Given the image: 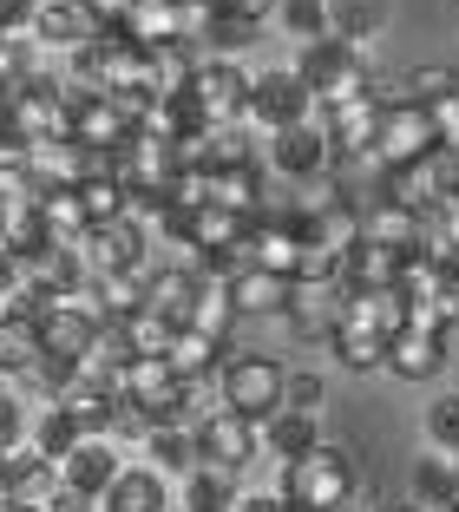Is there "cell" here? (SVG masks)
Returning a JSON list of instances; mask_svg holds the SVG:
<instances>
[{
    "instance_id": "4",
    "label": "cell",
    "mask_w": 459,
    "mask_h": 512,
    "mask_svg": "<svg viewBox=\"0 0 459 512\" xmlns=\"http://www.w3.org/2000/svg\"><path fill=\"white\" fill-rule=\"evenodd\" d=\"M217 388H223V407H237L243 421L263 427L269 414H282V394H289V368L269 362V355H237V362H223Z\"/></svg>"
},
{
    "instance_id": "41",
    "label": "cell",
    "mask_w": 459,
    "mask_h": 512,
    "mask_svg": "<svg viewBox=\"0 0 459 512\" xmlns=\"http://www.w3.org/2000/svg\"><path fill=\"white\" fill-rule=\"evenodd\" d=\"M243 40H256V20H243V14H210L204 20V46H223V53H230V46H243Z\"/></svg>"
},
{
    "instance_id": "12",
    "label": "cell",
    "mask_w": 459,
    "mask_h": 512,
    "mask_svg": "<svg viewBox=\"0 0 459 512\" xmlns=\"http://www.w3.org/2000/svg\"><path fill=\"white\" fill-rule=\"evenodd\" d=\"M125 467H132V460H125L119 440H79V447L60 460V480L73 486V493H86V499H105Z\"/></svg>"
},
{
    "instance_id": "26",
    "label": "cell",
    "mask_w": 459,
    "mask_h": 512,
    "mask_svg": "<svg viewBox=\"0 0 459 512\" xmlns=\"http://www.w3.org/2000/svg\"><path fill=\"white\" fill-rule=\"evenodd\" d=\"M164 362L178 368V381H210V375H223V342L217 335H197V329H178L171 335V348H164Z\"/></svg>"
},
{
    "instance_id": "15",
    "label": "cell",
    "mask_w": 459,
    "mask_h": 512,
    "mask_svg": "<svg viewBox=\"0 0 459 512\" xmlns=\"http://www.w3.org/2000/svg\"><path fill=\"white\" fill-rule=\"evenodd\" d=\"M99 20L79 7V0H53V7H33V40L40 46H60V53H86L99 40Z\"/></svg>"
},
{
    "instance_id": "1",
    "label": "cell",
    "mask_w": 459,
    "mask_h": 512,
    "mask_svg": "<svg viewBox=\"0 0 459 512\" xmlns=\"http://www.w3.org/2000/svg\"><path fill=\"white\" fill-rule=\"evenodd\" d=\"M289 506H302V512H335V506H348V499L361 493V473H355V453H341V447H309L302 460H289L282 467V486H276Z\"/></svg>"
},
{
    "instance_id": "44",
    "label": "cell",
    "mask_w": 459,
    "mask_h": 512,
    "mask_svg": "<svg viewBox=\"0 0 459 512\" xmlns=\"http://www.w3.org/2000/svg\"><path fill=\"white\" fill-rule=\"evenodd\" d=\"M14 493H20V453H0V512L14 506Z\"/></svg>"
},
{
    "instance_id": "5",
    "label": "cell",
    "mask_w": 459,
    "mask_h": 512,
    "mask_svg": "<svg viewBox=\"0 0 459 512\" xmlns=\"http://www.w3.org/2000/svg\"><path fill=\"white\" fill-rule=\"evenodd\" d=\"M315 112L322 106L309 99V86L296 79V66H276V73L250 79V112H243V125L263 132V138H276V132H289V125L315 119Z\"/></svg>"
},
{
    "instance_id": "46",
    "label": "cell",
    "mask_w": 459,
    "mask_h": 512,
    "mask_svg": "<svg viewBox=\"0 0 459 512\" xmlns=\"http://www.w3.org/2000/svg\"><path fill=\"white\" fill-rule=\"evenodd\" d=\"M230 512H289V499H282V493H243Z\"/></svg>"
},
{
    "instance_id": "3",
    "label": "cell",
    "mask_w": 459,
    "mask_h": 512,
    "mask_svg": "<svg viewBox=\"0 0 459 512\" xmlns=\"http://www.w3.org/2000/svg\"><path fill=\"white\" fill-rule=\"evenodd\" d=\"M73 86L86 92H145L151 86V53L125 40L119 27H105L86 53H73Z\"/></svg>"
},
{
    "instance_id": "28",
    "label": "cell",
    "mask_w": 459,
    "mask_h": 512,
    "mask_svg": "<svg viewBox=\"0 0 459 512\" xmlns=\"http://www.w3.org/2000/svg\"><path fill=\"white\" fill-rule=\"evenodd\" d=\"M237 296H230V283H217V276H204V289H197L191 316H184V329L197 335H217V342H230V329H237Z\"/></svg>"
},
{
    "instance_id": "31",
    "label": "cell",
    "mask_w": 459,
    "mask_h": 512,
    "mask_svg": "<svg viewBox=\"0 0 459 512\" xmlns=\"http://www.w3.org/2000/svg\"><path fill=\"white\" fill-rule=\"evenodd\" d=\"M361 237H374V243H387V250H420V217L414 211H400L394 197H381L374 211H361Z\"/></svg>"
},
{
    "instance_id": "54",
    "label": "cell",
    "mask_w": 459,
    "mask_h": 512,
    "mask_svg": "<svg viewBox=\"0 0 459 512\" xmlns=\"http://www.w3.org/2000/svg\"><path fill=\"white\" fill-rule=\"evenodd\" d=\"M453 512H459V506H453Z\"/></svg>"
},
{
    "instance_id": "38",
    "label": "cell",
    "mask_w": 459,
    "mask_h": 512,
    "mask_svg": "<svg viewBox=\"0 0 459 512\" xmlns=\"http://www.w3.org/2000/svg\"><path fill=\"white\" fill-rule=\"evenodd\" d=\"M27 407H20V394H14V375H0V453H20L27 447Z\"/></svg>"
},
{
    "instance_id": "20",
    "label": "cell",
    "mask_w": 459,
    "mask_h": 512,
    "mask_svg": "<svg viewBox=\"0 0 459 512\" xmlns=\"http://www.w3.org/2000/svg\"><path fill=\"white\" fill-rule=\"evenodd\" d=\"M407 506H414V512H453L459 506V460H453V453H427V460H414Z\"/></svg>"
},
{
    "instance_id": "37",
    "label": "cell",
    "mask_w": 459,
    "mask_h": 512,
    "mask_svg": "<svg viewBox=\"0 0 459 512\" xmlns=\"http://www.w3.org/2000/svg\"><path fill=\"white\" fill-rule=\"evenodd\" d=\"M79 197H86V217H92V224H112V217H125V184L112 178V171L86 178V184H79Z\"/></svg>"
},
{
    "instance_id": "27",
    "label": "cell",
    "mask_w": 459,
    "mask_h": 512,
    "mask_svg": "<svg viewBox=\"0 0 459 512\" xmlns=\"http://www.w3.org/2000/svg\"><path fill=\"white\" fill-rule=\"evenodd\" d=\"M230 296H237V316H282V309H289V296H296V276L243 270L237 283H230Z\"/></svg>"
},
{
    "instance_id": "10",
    "label": "cell",
    "mask_w": 459,
    "mask_h": 512,
    "mask_svg": "<svg viewBox=\"0 0 459 512\" xmlns=\"http://www.w3.org/2000/svg\"><path fill=\"white\" fill-rule=\"evenodd\" d=\"M73 256L86 263V276H105V270H145V224H138V217L92 224L86 237L73 243Z\"/></svg>"
},
{
    "instance_id": "48",
    "label": "cell",
    "mask_w": 459,
    "mask_h": 512,
    "mask_svg": "<svg viewBox=\"0 0 459 512\" xmlns=\"http://www.w3.org/2000/svg\"><path fill=\"white\" fill-rule=\"evenodd\" d=\"M0 375H14V342H7V329H0Z\"/></svg>"
},
{
    "instance_id": "29",
    "label": "cell",
    "mask_w": 459,
    "mask_h": 512,
    "mask_svg": "<svg viewBox=\"0 0 459 512\" xmlns=\"http://www.w3.org/2000/svg\"><path fill=\"white\" fill-rule=\"evenodd\" d=\"M40 224L53 243H79L92 230L86 217V197H79V184H60V191H40Z\"/></svg>"
},
{
    "instance_id": "23",
    "label": "cell",
    "mask_w": 459,
    "mask_h": 512,
    "mask_svg": "<svg viewBox=\"0 0 459 512\" xmlns=\"http://www.w3.org/2000/svg\"><path fill=\"white\" fill-rule=\"evenodd\" d=\"M322 414H296V407H282V414H269L263 421V453L269 460H282V467H289V460H302V453L309 447H322Z\"/></svg>"
},
{
    "instance_id": "45",
    "label": "cell",
    "mask_w": 459,
    "mask_h": 512,
    "mask_svg": "<svg viewBox=\"0 0 459 512\" xmlns=\"http://www.w3.org/2000/svg\"><path fill=\"white\" fill-rule=\"evenodd\" d=\"M282 0H223V14H243V20H256L263 27V14H276Z\"/></svg>"
},
{
    "instance_id": "42",
    "label": "cell",
    "mask_w": 459,
    "mask_h": 512,
    "mask_svg": "<svg viewBox=\"0 0 459 512\" xmlns=\"http://www.w3.org/2000/svg\"><path fill=\"white\" fill-rule=\"evenodd\" d=\"M322 375H309V368H302V375H289V394H282V407H296V414H322Z\"/></svg>"
},
{
    "instance_id": "36",
    "label": "cell",
    "mask_w": 459,
    "mask_h": 512,
    "mask_svg": "<svg viewBox=\"0 0 459 512\" xmlns=\"http://www.w3.org/2000/svg\"><path fill=\"white\" fill-rule=\"evenodd\" d=\"M171 335H178V322H164L158 309H132V316H125V342H132V355H164Z\"/></svg>"
},
{
    "instance_id": "9",
    "label": "cell",
    "mask_w": 459,
    "mask_h": 512,
    "mask_svg": "<svg viewBox=\"0 0 459 512\" xmlns=\"http://www.w3.org/2000/svg\"><path fill=\"white\" fill-rule=\"evenodd\" d=\"M191 106L204 112L210 132H223V125H243V112H250V73L230 60H204L191 79Z\"/></svg>"
},
{
    "instance_id": "50",
    "label": "cell",
    "mask_w": 459,
    "mask_h": 512,
    "mask_svg": "<svg viewBox=\"0 0 459 512\" xmlns=\"http://www.w3.org/2000/svg\"><path fill=\"white\" fill-rule=\"evenodd\" d=\"M335 512H361V499H348V506H335Z\"/></svg>"
},
{
    "instance_id": "2",
    "label": "cell",
    "mask_w": 459,
    "mask_h": 512,
    "mask_svg": "<svg viewBox=\"0 0 459 512\" xmlns=\"http://www.w3.org/2000/svg\"><path fill=\"white\" fill-rule=\"evenodd\" d=\"M296 79L309 86L315 106H348V99H361L368 92V53H361L355 40H341V33H322V40L302 46L296 60Z\"/></svg>"
},
{
    "instance_id": "16",
    "label": "cell",
    "mask_w": 459,
    "mask_h": 512,
    "mask_svg": "<svg viewBox=\"0 0 459 512\" xmlns=\"http://www.w3.org/2000/svg\"><path fill=\"white\" fill-rule=\"evenodd\" d=\"M184 27H191V7H184V0H132V14L119 20V33L138 40L145 53H151V46L184 40Z\"/></svg>"
},
{
    "instance_id": "40",
    "label": "cell",
    "mask_w": 459,
    "mask_h": 512,
    "mask_svg": "<svg viewBox=\"0 0 459 512\" xmlns=\"http://www.w3.org/2000/svg\"><path fill=\"white\" fill-rule=\"evenodd\" d=\"M151 427H158V421H151L145 407H132V401H119V407H112V440H119V447H138V453H145Z\"/></svg>"
},
{
    "instance_id": "13",
    "label": "cell",
    "mask_w": 459,
    "mask_h": 512,
    "mask_svg": "<svg viewBox=\"0 0 459 512\" xmlns=\"http://www.w3.org/2000/svg\"><path fill=\"white\" fill-rule=\"evenodd\" d=\"M381 112H387V99L374 92V79H368V92H361V99H348V106H328L322 125H328V138H335V158H341V151H374Z\"/></svg>"
},
{
    "instance_id": "25",
    "label": "cell",
    "mask_w": 459,
    "mask_h": 512,
    "mask_svg": "<svg viewBox=\"0 0 459 512\" xmlns=\"http://www.w3.org/2000/svg\"><path fill=\"white\" fill-rule=\"evenodd\" d=\"M164 506H171L164 473H151L145 460H132V467L112 480V493H105V512H164Z\"/></svg>"
},
{
    "instance_id": "21",
    "label": "cell",
    "mask_w": 459,
    "mask_h": 512,
    "mask_svg": "<svg viewBox=\"0 0 459 512\" xmlns=\"http://www.w3.org/2000/svg\"><path fill=\"white\" fill-rule=\"evenodd\" d=\"M400 263H407L400 250H387V243L361 237L355 250L341 256V289H348V296H355V289H394V283H400Z\"/></svg>"
},
{
    "instance_id": "17",
    "label": "cell",
    "mask_w": 459,
    "mask_h": 512,
    "mask_svg": "<svg viewBox=\"0 0 459 512\" xmlns=\"http://www.w3.org/2000/svg\"><path fill=\"white\" fill-rule=\"evenodd\" d=\"M197 289H204V270H197V263H171V270H145V309H158L164 322H178V329H184V316H191Z\"/></svg>"
},
{
    "instance_id": "51",
    "label": "cell",
    "mask_w": 459,
    "mask_h": 512,
    "mask_svg": "<svg viewBox=\"0 0 459 512\" xmlns=\"http://www.w3.org/2000/svg\"><path fill=\"white\" fill-rule=\"evenodd\" d=\"M7 512H27V506H7Z\"/></svg>"
},
{
    "instance_id": "11",
    "label": "cell",
    "mask_w": 459,
    "mask_h": 512,
    "mask_svg": "<svg viewBox=\"0 0 459 512\" xmlns=\"http://www.w3.org/2000/svg\"><path fill=\"white\" fill-rule=\"evenodd\" d=\"M256 447H263V427L243 421L237 407H217V414H204V427H197V453H204L210 467L243 473V460H256Z\"/></svg>"
},
{
    "instance_id": "47",
    "label": "cell",
    "mask_w": 459,
    "mask_h": 512,
    "mask_svg": "<svg viewBox=\"0 0 459 512\" xmlns=\"http://www.w3.org/2000/svg\"><path fill=\"white\" fill-rule=\"evenodd\" d=\"M433 217H440V230H446V250L459 256V197H446V204H440Z\"/></svg>"
},
{
    "instance_id": "7",
    "label": "cell",
    "mask_w": 459,
    "mask_h": 512,
    "mask_svg": "<svg viewBox=\"0 0 459 512\" xmlns=\"http://www.w3.org/2000/svg\"><path fill=\"white\" fill-rule=\"evenodd\" d=\"M440 151V125H433V112L427 106H387L381 112V132H374V158H381L387 171H400V165H420V158H433Z\"/></svg>"
},
{
    "instance_id": "34",
    "label": "cell",
    "mask_w": 459,
    "mask_h": 512,
    "mask_svg": "<svg viewBox=\"0 0 459 512\" xmlns=\"http://www.w3.org/2000/svg\"><path fill=\"white\" fill-rule=\"evenodd\" d=\"M328 348H335V362H341V368H355V375H368V368H387V335H368V329H348V322H335Z\"/></svg>"
},
{
    "instance_id": "35",
    "label": "cell",
    "mask_w": 459,
    "mask_h": 512,
    "mask_svg": "<svg viewBox=\"0 0 459 512\" xmlns=\"http://www.w3.org/2000/svg\"><path fill=\"white\" fill-rule=\"evenodd\" d=\"M282 27H289V40H322V33H335V0H282L276 7Z\"/></svg>"
},
{
    "instance_id": "32",
    "label": "cell",
    "mask_w": 459,
    "mask_h": 512,
    "mask_svg": "<svg viewBox=\"0 0 459 512\" xmlns=\"http://www.w3.org/2000/svg\"><path fill=\"white\" fill-rule=\"evenodd\" d=\"M243 499V486H237V467H197L191 480H184V506L191 512H230Z\"/></svg>"
},
{
    "instance_id": "52",
    "label": "cell",
    "mask_w": 459,
    "mask_h": 512,
    "mask_svg": "<svg viewBox=\"0 0 459 512\" xmlns=\"http://www.w3.org/2000/svg\"><path fill=\"white\" fill-rule=\"evenodd\" d=\"M394 512H414V506H394Z\"/></svg>"
},
{
    "instance_id": "6",
    "label": "cell",
    "mask_w": 459,
    "mask_h": 512,
    "mask_svg": "<svg viewBox=\"0 0 459 512\" xmlns=\"http://www.w3.org/2000/svg\"><path fill=\"white\" fill-rule=\"evenodd\" d=\"M119 401L145 407L158 427H191L184 421V401H191V381H178V368L164 362V355H138L132 368H125V394Z\"/></svg>"
},
{
    "instance_id": "22",
    "label": "cell",
    "mask_w": 459,
    "mask_h": 512,
    "mask_svg": "<svg viewBox=\"0 0 459 512\" xmlns=\"http://www.w3.org/2000/svg\"><path fill=\"white\" fill-rule=\"evenodd\" d=\"M145 467L164 473V480H191V473L204 467V453H197V427H151Z\"/></svg>"
},
{
    "instance_id": "49",
    "label": "cell",
    "mask_w": 459,
    "mask_h": 512,
    "mask_svg": "<svg viewBox=\"0 0 459 512\" xmlns=\"http://www.w3.org/2000/svg\"><path fill=\"white\" fill-rule=\"evenodd\" d=\"M191 7H197V14H217V7H223V0H191Z\"/></svg>"
},
{
    "instance_id": "18",
    "label": "cell",
    "mask_w": 459,
    "mask_h": 512,
    "mask_svg": "<svg viewBox=\"0 0 459 512\" xmlns=\"http://www.w3.org/2000/svg\"><path fill=\"white\" fill-rule=\"evenodd\" d=\"M341 302H348V289H341V283H296V296H289L282 322H289L296 335H335Z\"/></svg>"
},
{
    "instance_id": "14",
    "label": "cell",
    "mask_w": 459,
    "mask_h": 512,
    "mask_svg": "<svg viewBox=\"0 0 459 512\" xmlns=\"http://www.w3.org/2000/svg\"><path fill=\"white\" fill-rule=\"evenodd\" d=\"M440 368H446V335L440 329L407 322V329L387 342V375H400V381H433Z\"/></svg>"
},
{
    "instance_id": "39",
    "label": "cell",
    "mask_w": 459,
    "mask_h": 512,
    "mask_svg": "<svg viewBox=\"0 0 459 512\" xmlns=\"http://www.w3.org/2000/svg\"><path fill=\"white\" fill-rule=\"evenodd\" d=\"M427 440H433V453H453L459 460V394H440L427 407Z\"/></svg>"
},
{
    "instance_id": "43",
    "label": "cell",
    "mask_w": 459,
    "mask_h": 512,
    "mask_svg": "<svg viewBox=\"0 0 459 512\" xmlns=\"http://www.w3.org/2000/svg\"><path fill=\"white\" fill-rule=\"evenodd\" d=\"M79 7H86V14L99 20V27H119V20L132 14V0H79Z\"/></svg>"
},
{
    "instance_id": "33",
    "label": "cell",
    "mask_w": 459,
    "mask_h": 512,
    "mask_svg": "<svg viewBox=\"0 0 459 512\" xmlns=\"http://www.w3.org/2000/svg\"><path fill=\"white\" fill-rule=\"evenodd\" d=\"M79 440H86V434H79V427L66 421V407H53V401H46V407H40V421H33V434H27V447L40 453V460H53V467H60L66 453L79 447Z\"/></svg>"
},
{
    "instance_id": "19",
    "label": "cell",
    "mask_w": 459,
    "mask_h": 512,
    "mask_svg": "<svg viewBox=\"0 0 459 512\" xmlns=\"http://www.w3.org/2000/svg\"><path fill=\"white\" fill-rule=\"evenodd\" d=\"M341 322L394 342V335L407 329V296H400V289H355V296L341 302Z\"/></svg>"
},
{
    "instance_id": "30",
    "label": "cell",
    "mask_w": 459,
    "mask_h": 512,
    "mask_svg": "<svg viewBox=\"0 0 459 512\" xmlns=\"http://www.w3.org/2000/svg\"><path fill=\"white\" fill-rule=\"evenodd\" d=\"M151 270V263H145ZM145 270H105L92 276V302H99L105 322H125L132 309H145Z\"/></svg>"
},
{
    "instance_id": "8",
    "label": "cell",
    "mask_w": 459,
    "mask_h": 512,
    "mask_svg": "<svg viewBox=\"0 0 459 512\" xmlns=\"http://www.w3.org/2000/svg\"><path fill=\"white\" fill-rule=\"evenodd\" d=\"M269 165H276L289 184H315V178H328V171H335V138H328L322 112L269 138Z\"/></svg>"
},
{
    "instance_id": "53",
    "label": "cell",
    "mask_w": 459,
    "mask_h": 512,
    "mask_svg": "<svg viewBox=\"0 0 459 512\" xmlns=\"http://www.w3.org/2000/svg\"><path fill=\"white\" fill-rule=\"evenodd\" d=\"M289 512H302V506H289Z\"/></svg>"
},
{
    "instance_id": "24",
    "label": "cell",
    "mask_w": 459,
    "mask_h": 512,
    "mask_svg": "<svg viewBox=\"0 0 459 512\" xmlns=\"http://www.w3.org/2000/svg\"><path fill=\"white\" fill-rule=\"evenodd\" d=\"M210 204H223V211H237V217H263V204H269L263 171H256V165H223V171H210Z\"/></svg>"
}]
</instances>
